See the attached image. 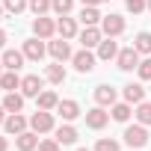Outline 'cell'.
Listing matches in <instances>:
<instances>
[{"instance_id": "cell-1", "label": "cell", "mask_w": 151, "mask_h": 151, "mask_svg": "<svg viewBox=\"0 0 151 151\" xmlns=\"http://www.w3.org/2000/svg\"><path fill=\"white\" fill-rule=\"evenodd\" d=\"M30 130L36 133H50L53 130V113L50 110H36L30 116Z\"/></svg>"}, {"instance_id": "cell-2", "label": "cell", "mask_w": 151, "mask_h": 151, "mask_svg": "<svg viewBox=\"0 0 151 151\" xmlns=\"http://www.w3.org/2000/svg\"><path fill=\"white\" fill-rule=\"evenodd\" d=\"M122 136H124V142H127L130 148H142V145L148 142V130H145V124H127Z\"/></svg>"}, {"instance_id": "cell-3", "label": "cell", "mask_w": 151, "mask_h": 151, "mask_svg": "<svg viewBox=\"0 0 151 151\" xmlns=\"http://www.w3.org/2000/svg\"><path fill=\"white\" fill-rule=\"evenodd\" d=\"M101 33H104V36H113V39L122 36V33H124V18L116 15V12L104 15V18H101Z\"/></svg>"}, {"instance_id": "cell-4", "label": "cell", "mask_w": 151, "mask_h": 151, "mask_svg": "<svg viewBox=\"0 0 151 151\" xmlns=\"http://www.w3.org/2000/svg\"><path fill=\"white\" fill-rule=\"evenodd\" d=\"M116 62H119L122 71H133V68L139 65V50H136L133 45H130V47H122L119 56H116Z\"/></svg>"}, {"instance_id": "cell-5", "label": "cell", "mask_w": 151, "mask_h": 151, "mask_svg": "<svg viewBox=\"0 0 151 151\" xmlns=\"http://www.w3.org/2000/svg\"><path fill=\"white\" fill-rule=\"evenodd\" d=\"M71 62H74V68H77L80 74H89L92 68H95V53L89 50V47H83V50H77L71 56Z\"/></svg>"}, {"instance_id": "cell-6", "label": "cell", "mask_w": 151, "mask_h": 151, "mask_svg": "<svg viewBox=\"0 0 151 151\" xmlns=\"http://www.w3.org/2000/svg\"><path fill=\"white\" fill-rule=\"evenodd\" d=\"M39 92H42V77H39V74L21 77V95L24 98H39Z\"/></svg>"}, {"instance_id": "cell-7", "label": "cell", "mask_w": 151, "mask_h": 151, "mask_svg": "<svg viewBox=\"0 0 151 151\" xmlns=\"http://www.w3.org/2000/svg\"><path fill=\"white\" fill-rule=\"evenodd\" d=\"M33 33H36L39 39H50V36L56 33V21H50V18H45V15H36V21H33Z\"/></svg>"}, {"instance_id": "cell-8", "label": "cell", "mask_w": 151, "mask_h": 151, "mask_svg": "<svg viewBox=\"0 0 151 151\" xmlns=\"http://www.w3.org/2000/svg\"><path fill=\"white\" fill-rule=\"evenodd\" d=\"M47 50H50V56H53L56 62H65V59H71V56H74V53H71L68 39H56V42H50V45H47Z\"/></svg>"}, {"instance_id": "cell-9", "label": "cell", "mask_w": 151, "mask_h": 151, "mask_svg": "<svg viewBox=\"0 0 151 151\" xmlns=\"http://www.w3.org/2000/svg\"><path fill=\"white\" fill-rule=\"evenodd\" d=\"M27 124H30V119H24L21 113H9V116H6V122H3L6 133H12V136L24 133V130H27Z\"/></svg>"}, {"instance_id": "cell-10", "label": "cell", "mask_w": 151, "mask_h": 151, "mask_svg": "<svg viewBox=\"0 0 151 151\" xmlns=\"http://www.w3.org/2000/svg\"><path fill=\"white\" fill-rule=\"evenodd\" d=\"M107 122H110V113H107L104 107H92V110L86 113V124H89L92 130H101Z\"/></svg>"}, {"instance_id": "cell-11", "label": "cell", "mask_w": 151, "mask_h": 151, "mask_svg": "<svg viewBox=\"0 0 151 151\" xmlns=\"http://www.w3.org/2000/svg\"><path fill=\"white\" fill-rule=\"evenodd\" d=\"M77 39H80V45H83V47H89V50H92V47H98V45H101L104 33H101V27H86Z\"/></svg>"}, {"instance_id": "cell-12", "label": "cell", "mask_w": 151, "mask_h": 151, "mask_svg": "<svg viewBox=\"0 0 151 151\" xmlns=\"http://www.w3.org/2000/svg\"><path fill=\"white\" fill-rule=\"evenodd\" d=\"M119 56V45L113 42V36H107V39H101V45H98V59H104V62H110V59H116Z\"/></svg>"}, {"instance_id": "cell-13", "label": "cell", "mask_w": 151, "mask_h": 151, "mask_svg": "<svg viewBox=\"0 0 151 151\" xmlns=\"http://www.w3.org/2000/svg\"><path fill=\"white\" fill-rule=\"evenodd\" d=\"M95 101H98V107H113L116 104V89L107 86V83L95 86Z\"/></svg>"}, {"instance_id": "cell-14", "label": "cell", "mask_w": 151, "mask_h": 151, "mask_svg": "<svg viewBox=\"0 0 151 151\" xmlns=\"http://www.w3.org/2000/svg\"><path fill=\"white\" fill-rule=\"evenodd\" d=\"M15 145H18V151H33V148H39V133L36 130H24V133L15 136Z\"/></svg>"}, {"instance_id": "cell-15", "label": "cell", "mask_w": 151, "mask_h": 151, "mask_svg": "<svg viewBox=\"0 0 151 151\" xmlns=\"http://www.w3.org/2000/svg\"><path fill=\"white\" fill-rule=\"evenodd\" d=\"M56 33H59L62 39H74V36H77V21L68 18V15H59V21H56Z\"/></svg>"}, {"instance_id": "cell-16", "label": "cell", "mask_w": 151, "mask_h": 151, "mask_svg": "<svg viewBox=\"0 0 151 151\" xmlns=\"http://www.w3.org/2000/svg\"><path fill=\"white\" fill-rule=\"evenodd\" d=\"M24 56H27V59H33V62H39V59L45 56V45L39 42V36L24 42Z\"/></svg>"}, {"instance_id": "cell-17", "label": "cell", "mask_w": 151, "mask_h": 151, "mask_svg": "<svg viewBox=\"0 0 151 151\" xmlns=\"http://www.w3.org/2000/svg\"><path fill=\"white\" fill-rule=\"evenodd\" d=\"M24 50H3V68L6 71H18L21 65H24Z\"/></svg>"}, {"instance_id": "cell-18", "label": "cell", "mask_w": 151, "mask_h": 151, "mask_svg": "<svg viewBox=\"0 0 151 151\" xmlns=\"http://www.w3.org/2000/svg\"><path fill=\"white\" fill-rule=\"evenodd\" d=\"M56 113H59L65 122H74V119L80 116V104H77V101H59V104H56Z\"/></svg>"}, {"instance_id": "cell-19", "label": "cell", "mask_w": 151, "mask_h": 151, "mask_svg": "<svg viewBox=\"0 0 151 151\" xmlns=\"http://www.w3.org/2000/svg\"><path fill=\"white\" fill-rule=\"evenodd\" d=\"M0 89H3V92H15V89H21L18 71H3V74H0Z\"/></svg>"}, {"instance_id": "cell-20", "label": "cell", "mask_w": 151, "mask_h": 151, "mask_svg": "<svg viewBox=\"0 0 151 151\" xmlns=\"http://www.w3.org/2000/svg\"><path fill=\"white\" fill-rule=\"evenodd\" d=\"M59 145H74L77 142V130H74L71 124H62V127H56V136H53Z\"/></svg>"}, {"instance_id": "cell-21", "label": "cell", "mask_w": 151, "mask_h": 151, "mask_svg": "<svg viewBox=\"0 0 151 151\" xmlns=\"http://www.w3.org/2000/svg\"><path fill=\"white\" fill-rule=\"evenodd\" d=\"M101 12H98V6H83V12H80V21H83V27H98L101 24Z\"/></svg>"}, {"instance_id": "cell-22", "label": "cell", "mask_w": 151, "mask_h": 151, "mask_svg": "<svg viewBox=\"0 0 151 151\" xmlns=\"http://www.w3.org/2000/svg\"><path fill=\"white\" fill-rule=\"evenodd\" d=\"M124 101H127V104H142V101H145V89H142L139 83H127V86H124Z\"/></svg>"}, {"instance_id": "cell-23", "label": "cell", "mask_w": 151, "mask_h": 151, "mask_svg": "<svg viewBox=\"0 0 151 151\" xmlns=\"http://www.w3.org/2000/svg\"><path fill=\"white\" fill-rule=\"evenodd\" d=\"M3 107H6V113H21V110H24V95H18V92H6Z\"/></svg>"}, {"instance_id": "cell-24", "label": "cell", "mask_w": 151, "mask_h": 151, "mask_svg": "<svg viewBox=\"0 0 151 151\" xmlns=\"http://www.w3.org/2000/svg\"><path fill=\"white\" fill-rule=\"evenodd\" d=\"M36 101H39V110H56V104H59L56 92H50V89H42Z\"/></svg>"}, {"instance_id": "cell-25", "label": "cell", "mask_w": 151, "mask_h": 151, "mask_svg": "<svg viewBox=\"0 0 151 151\" xmlns=\"http://www.w3.org/2000/svg\"><path fill=\"white\" fill-rule=\"evenodd\" d=\"M45 77H47V83H65V68H62V62L47 65V68H45Z\"/></svg>"}, {"instance_id": "cell-26", "label": "cell", "mask_w": 151, "mask_h": 151, "mask_svg": "<svg viewBox=\"0 0 151 151\" xmlns=\"http://www.w3.org/2000/svg\"><path fill=\"white\" fill-rule=\"evenodd\" d=\"M110 116H113L116 122H127V119L133 116V110H130V104H127V101H124V104H119V101H116V104L110 107Z\"/></svg>"}, {"instance_id": "cell-27", "label": "cell", "mask_w": 151, "mask_h": 151, "mask_svg": "<svg viewBox=\"0 0 151 151\" xmlns=\"http://www.w3.org/2000/svg\"><path fill=\"white\" fill-rule=\"evenodd\" d=\"M133 116H136V122H139V124H145V127H148V124H151V104H148V101L136 104V113H133Z\"/></svg>"}, {"instance_id": "cell-28", "label": "cell", "mask_w": 151, "mask_h": 151, "mask_svg": "<svg viewBox=\"0 0 151 151\" xmlns=\"http://www.w3.org/2000/svg\"><path fill=\"white\" fill-rule=\"evenodd\" d=\"M133 47H136L139 53H151V33H139V36L133 39Z\"/></svg>"}, {"instance_id": "cell-29", "label": "cell", "mask_w": 151, "mask_h": 151, "mask_svg": "<svg viewBox=\"0 0 151 151\" xmlns=\"http://www.w3.org/2000/svg\"><path fill=\"white\" fill-rule=\"evenodd\" d=\"M50 9H53L56 15H68V12L74 9V0H50Z\"/></svg>"}, {"instance_id": "cell-30", "label": "cell", "mask_w": 151, "mask_h": 151, "mask_svg": "<svg viewBox=\"0 0 151 151\" xmlns=\"http://www.w3.org/2000/svg\"><path fill=\"white\" fill-rule=\"evenodd\" d=\"M30 3H27V0H3V9L6 12H12V15H18V12H24Z\"/></svg>"}, {"instance_id": "cell-31", "label": "cell", "mask_w": 151, "mask_h": 151, "mask_svg": "<svg viewBox=\"0 0 151 151\" xmlns=\"http://www.w3.org/2000/svg\"><path fill=\"white\" fill-rule=\"evenodd\" d=\"M124 6H127L130 15H139L142 9H148V0H124Z\"/></svg>"}, {"instance_id": "cell-32", "label": "cell", "mask_w": 151, "mask_h": 151, "mask_svg": "<svg viewBox=\"0 0 151 151\" xmlns=\"http://www.w3.org/2000/svg\"><path fill=\"white\" fill-rule=\"evenodd\" d=\"M136 74H139V80H151V59H139Z\"/></svg>"}, {"instance_id": "cell-33", "label": "cell", "mask_w": 151, "mask_h": 151, "mask_svg": "<svg viewBox=\"0 0 151 151\" xmlns=\"http://www.w3.org/2000/svg\"><path fill=\"white\" fill-rule=\"evenodd\" d=\"M95 151H122V145H119L116 139H98Z\"/></svg>"}, {"instance_id": "cell-34", "label": "cell", "mask_w": 151, "mask_h": 151, "mask_svg": "<svg viewBox=\"0 0 151 151\" xmlns=\"http://www.w3.org/2000/svg\"><path fill=\"white\" fill-rule=\"evenodd\" d=\"M30 9H33L36 15H45V12L50 9V0H30Z\"/></svg>"}, {"instance_id": "cell-35", "label": "cell", "mask_w": 151, "mask_h": 151, "mask_svg": "<svg viewBox=\"0 0 151 151\" xmlns=\"http://www.w3.org/2000/svg\"><path fill=\"white\" fill-rule=\"evenodd\" d=\"M39 151H59V142L56 139H45V142H39Z\"/></svg>"}, {"instance_id": "cell-36", "label": "cell", "mask_w": 151, "mask_h": 151, "mask_svg": "<svg viewBox=\"0 0 151 151\" xmlns=\"http://www.w3.org/2000/svg\"><path fill=\"white\" fill-rule=\"evenodd\" d=\"M3 122H6V107L0 104V124H3Z\"/></svg>"}, {"instance_id": "cell-37", "label": "cell", "mask_w": 151, "mask_h": 151, "mask_svg": "<svg viewBox=\"0 0 151 151\" xmlns=\"http://www.w3.org/2000/svg\"><path fill=\"white\" fill-rule=\"evenodd\" d=\"M3 47H6V33L0 30V50H3Z\"/></svg>"}, {"instance_id": "cell-38", "label": "cell", "mask_w": 151, "mask_h": 151, "mask_svg": "<svg viewBox=\"0 0 151 151\" xmlns=\"http://www.w3.org/2000/svg\"><path fill=\"white\" fill-rule=\"evenodd\" d=\"M98 3H104V0H83V6H98Z\"/></svg>"}, {"instance_id": "cell-39", "label": "cell", "mask_w": 151, "mask_h": 151, "mask_svg": "<svg viewBox=\"0 0 151 151\" xmlns=\"http://www.w3.org/2000/svg\"><path fill=\"white\" fill-rule=\"evenodd\" d=\"M9 148V142H6V136H0V151H6Z\"/></svg>"}, {"instance_id": "cell-40", "label": "cell", "mask_w": 151, "mask_h": 151, "mask_svg": "<svg viewBox=\"0 0 151 151\" xmlns=\"http://www.w3.org/2000/svg\"><path fill=\"white\" fill-rule=\"evenodd\" d=\"M0 21H3V6H0Z\"/></svg>"}, {"instance_id": "cell-41", "label": "cell", "mask_w": 151, "mask_h": 151, "mask_svg": "<svg viewBox=\"0 0 151 151\" xmlns=\"http://www.w3.org/2000/svg\"><path fill=\"white\" fill-rule=\"evenodd\" d=\"M0 74H3V59H0Z\"/></svg>"}, {"instance_id": "cell-42", "label": "cell", "mask_w": 151, "mask_h": 151, "mask_svg": "<svg viewBox=\"0 0 151 151\" xmlns=\"http://www.w3.org/2000/svg\"><path fill=\"white\" fill-rule=\"evenodd\" d=\"M148 12H151V0H148Z\"/></svg>"}, {"instance_id": "cell-43", "label": "cell", "mask_w": 151, "mask_h": 151, "mask_svg": "<svg viewBox=\"0 0 151 151\" xmlns=\"http://www.w3.org/2000/svg\"><path fill=\"white\" fill-rule=\"evenodd\" d=\"M77 151H89V148H77Z\"/></svg>"}]
</instances>
